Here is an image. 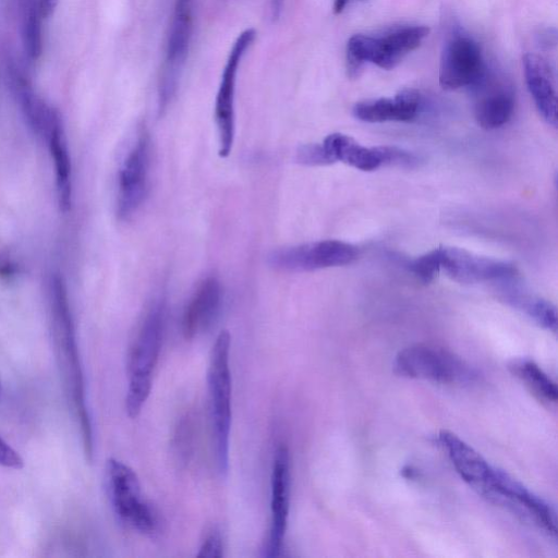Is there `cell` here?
Listing matches in <instances>:
<instances>
[{"label":"cell","mask_w":558,"mask_h":558,"mask_svg":"<svg viewBox=\"0 0 558 558\" xmlns=\"http://www.w3.org/2000/svg\"><path fill=\"white\" fill-rule=\"evenodd\" d=\"M163 325L165 307L157 303L145 315L130 347L129 387L125 397V409L130 417L140 414L150 393L153 373L161 349Z\"/></svg>","instance_id":"obj_1"},{"label":"cell","mask_w":558,"mask_h":558,"mask_svg":"<svg viewBox=\"0 0 558 558\" xmlns=\"http://www.w3.org/2000/svg\"><path fill=\"white\" fill-rule=\"evenodd\" d=\"M438 440L460 477L483 495L494 476L496 468L492 466L476 450L451 432L440 430Z\"/></svg>","instance_id":"obj_14"},{"label":"cell","mask_w":558,"mask_h":558,"mask_svg":"<svg viewBox=\"0 0 558 558\" xmlns=\"http://www.w3.org/2000/svg\"><path fill=\"white\" fill-rule=\"evenodd\" d=\"M359 256L355 245L340 240H322L274 251L271 266L288 271H312L344 266Z\"/></svg>","instance_id":"obj_7"},{"label":"cell","mask_w":558,"mask_h":558,"mask_svg":"<svg viewBox=\"0 0 558 558\" xmlns=\"http://www.w3.org/2000/svg\"><path fill=\"white\" fill-rule=\"evenodd\" d=\"M290 456L286 445L277 447L271 470V524L266 546L267 557L280 554L289 513Z\"/></svg>","instance_id":"obj_13"},{"label":"cell","mask_w":558,"mask_h":558,"mask_svg":"<svg viewBox=\"0 0 558 558\" xmlns=\"http://www.w3.org/2000/svg\"><path fill=\"white\" fill-rule=\"evenodd\" d=\"M0 397H1V381H0Z\"/></svg>","instance_id":"obj_32"},{"label":"cell","mask_w":558,"mask_h":558,"mask_svg":"<svg viewBox=\"0 0 558 558\" xmlns=\"http://www.w3.org/2000/svg\"><path fill=\"white\" fill-rule=\"evenodd\" d=\"M420 108V94L414 89H403L393 98L360 101L354 105L353 114L356 119L369 123L409 122L416 118Z\"/></svg>","instance_id":"obj_16"},{"label":"cell","mask_w":558,"mask_h":558,"mask_svg":"<svg viewBox=\"0 0 558 558\" xmlns=\"http://www.w3.org/2000/svg\"><path fill=\"white\" fill-rule=\"evenodd\" d=\"M486 75L481 47L471 37L457 33L444 46L439 64V85L454 90L476 86Z\"/></svg>","instance_id":"obj_10"},{"label":"cell","mask_w":558,"mask_h":558,"mask_svg":"<svg viewBox=\"0 0 558 558\" xmlns=\"http://www.w3.org/2000/svg\"><path fill=\"white\" fill-rule=\"evenodd\" d=\"M193 32V1L175 0L167 37L165 59L158 85L159 110L162 111L177 92Z\"/></svg>","instance_id":"obj_6"},{"label":"cell","mask_w":558,"mask_h":558,"mask_svg":"<svg viewBox=\"0 0 558 558\" xmlns=\"http://www.w3.org/2000/svg\"><path fill=\"white\" fill-rule=\"evenodd\" d=\"M10 80L21 110L29 126L41 136H47L60 114L48 106L34 90L27 76L19 68L10 69Z\"/></svg>","instance_id":"obj_18"},{"label":"cell","mask_w":558,"mask_h":558,"mask_svg":"<svg viewBox=\"0 0 558 558\" xmlns=\"http://www.w3.org/2000/svg\"><path fill=\"white\" fill-rule=\"evenodd\" d=\"M440 271L459 283L502 281L517 276L505 260L482 256L457 246H439Z\"/></svg>","instance_id":"obj_12"},{"label":"cell","mask_w":558,"mask_h":558,"mask_svg":"<svg viewBox=\"0 0 558 558\" xmlns=\"http://www.w3.org/2000/svg\"><path fill=\"white\" fill-rule=\"evenodd\" d=\"M509 368L541 401L557 402L558 390L555 381L534 361L513 360Z\"/></svg>","instance_id":"obj_23"},{"label":"cell","mask_w":558,"mask_h":558,"mask_svg":"<svg viewBox=\"0 0 558 558\" xmlns=\"http://www.w3.org/2000/svg\"><path fill=\"white\" fill-rule=\"evenodd\" d=\"M474 87L482 90L474 108L478 125L485 130H493L506 124L514 110L512 90L501 84L487 87L485 77Z\"/></svg>","instance_id":"obj_19"},{"label":"cell","mask_w":558,"mask_h":558,"mask_svg":"<svg viewBox=\"0 0 558 558\" xmlns=\"http://www.w3.org/2000/svg\"><path fill=\"white\" fill-rule=\"evenodd\" d=\"M149 160V136L142 130L119 170L117 215L120 219H128L142 205L148 186Z\"/></svg>","instance_id":"obj_11"},{"label":"cell","mask_w":558,"mask_h":558,"mask_svg":"<svg viewBox=\"0 0 558 558\" xmlns=\"http://www.w3.org/2000/svg\"><path fill=\"white\" fill-rule=\"evenodd\" d=\"M254 28L244 29L228 54L215 101V121L219 136V156L227 157L234 140V97L239 65L255 40Z\"/></svg>","instance_id":"obj_8"},{"label":"cell","mask_w":558,"mask_h":558,"mask_svg":"<svg viewBox=\"0 0 558 558\" xmlns=\"http://www.w3.org/2000/svg\"><path fill=\"white\" fill-rule=\"evenodd\" d=\"M222 298L220 282L208 277L204 279L186 304L181 323L184 338L193 339L215 319Z\"/></svg>","instance_id":"obj_17"},{"label":"cell","mask_w":558,"mask_h":558,"mask_svg":"<svg viewBox=\"0 0 558 558\" xmlns=\"http://www.w3.org/2000/svg\"><path fill=\"white\" fill-rule=\"evenodd\" d=\"M22 39L26 53L37 60L43 51L41 13L38 0H20Z\"/></svg>","instance_id":"obj_24"},{"label":"cell","mask_w":558,"mask_h":558,"mask_svg":"<svg viewBox=\"0 0 558 558\" xmlns=\"http://www.w3.org/2000/svg\"><path fill=\"white\" fill-rule=\"evenodd\" d=\"M222 551L223 544L220 531L215 526L208 527L201 541L197 557L220 558L223 555Z\"/></svg>","instance_id":"obj_27"},{"label":"cell","mask_w":558,"mask_h":558,"mask_svg":"<svg viewBox=\"0 0 558 558\" xmlns=\"http://www.w3.org/2000/svg\"><path fill=\"white\" fill-rule=\"evenodd\" d=\"M523 71L527 89L542 118L557 126V92L553 71L547 60L535 53L523 56Z\"/></svg>","instance_id":"obj_15"},{"label":"cell","mask_w":558,"mask_h":558,"mask_svg":"<svg viewBox=\"0 0 558 558\" xmlns=\"http://www.w3.org/2000/svg\"><path fill=\"white\" fill-rule=\"evenodd\" d=\"M14 265L10 262H2L0 263V275L8 277L12 274H14Z\"/></svg>","instance_id":"obj_30"},{"label":"cell","mask_w":558,"mask_h":558,"mask_svg":"<svg viewBox=\"0 0 558 558\" xmlns=\"http://www.w3.org/2000/svg\"><path fill=\"white\" fill-rule=\"evenodd\" d=\"M0 465L8 469H22L24 460L8 442L0 437Z\"/></svg>","instance_id":"obj_29"},{"label":"cell","mask_w":558,"mask_h":558,"mask_svg":"<svg viewBox=\"0 0 558 558\" xmlns=\"http://www.w3.org/2000/svg\"><path fill=\"white\" fill-rule=\"evenodd\" d=\"M502 300L530 316L543 328L556 332L557 310L549 301L515 284L502 289Z\"/></svg>","instance_id":"obj_22"},{"label":"cell","mask_w":558,"mask_h":558,"mask_svg":"<svg viewBox=\"0 0 558 558\" xmlns=\"http://www.w3.org/2000/svg\"><path fill=\"white\" fill-rule=\"evenodd\" d=\"M54 166L57 197L60 210L66 213L72 205V168L61 118L46 136Z\"/></svg>","instance_id":"obj_21"},{"label":"cell","mask_w":558,"mask_h":558,"mask_svg":"<svg viewBox=\"0 0 558 558\" xmlns=\"http://www.w3.org/2000/svg\"><path fill=\"white\" fill-rule=\"evenodd\" d=\"M230 344L229 331L221 330L210 350L207 372L215 458L221 474L227 473L229 461L231 427Z\"/></svg>","instance_id":"obj_2"},{"label":"cell","mask_w":558,"mask_h":558,"mask_svg":"<svg viewBox=\"0 0 558 558\" xmlns=\"http://www.w3.org/2000/svg\"><path fill=\"white\" fill-rule=\"evenodd\" d=\"M484 497L532 521L548 534L556 535L557 520L553 508L506 472L495 470Z\"/></svg>","instance_id":"obj_9"},{"label":"cell","mask_w":558,"mask_h":558,"mask_svg":"<svg viewBox=\"0 0 558 558\" xmlns=\"http://www.w3.org/2000/svg\"><path fill=\"white\" fill-rule=\"evenodd\" d=\"M350 0H333L332 10L335 14H340Z\"/></svg>","instance_id":"obj_31"},{"label":"cell","mask_w":558,"mask_h":558,"mask_svg":"<svg viewBox=\"0 0 558 558\" xmlns=\"http://www.w3.org/2000/svg\"><path fill=\"white\" fill-rule=\"evenodd\" d=\"M428 33V27L413 25L395 28L383 36L353 35L345 50L348 75L359 76L365 62H372L384 70L393 69L422 44Z\"/></svg>","instance_id":"obj_3"},{"label":"cell","mask_w":558,"mask_h":558,"mask_svg":"<svg viewBox=\"0 0 558 558\" xmlns=\"http://www.w3.org/2000/svg\"><path fill=\"white\" fill-rule=\"evenodd\" d=\"M109 497L117 515L133 529L154 533L159 525L155 509L143 498L136 473L128 464L109 459L106 465Z\"/></svg>","instance_id":"obj_4"},{"label":"cell","mask_w":558,"mask_h":558,"mask_svg":"<svg viewBox=\"0 0 558 558\" xmlns=\"http://www.w3.org/2000/svg\"><path fill=\"white\" fill-rule=\"evenodd\" d=\"M393 366L400 376L439 384L462 383L472 376L468 365L459 357L425 344H414L399 351Z\"/></svg>","instance_id":"obj_5"},{"label":"cell","mask_w":558,"mask_h":558,"mask_svg":"<svg viewBox=\"0 0 558 558\" xmlns=\"http://www.w3.org/2000/svg\"><path fill=\"white\" fill-rule=\"evenodd\" d=\"M381 167H405L412 168L418 163V158L409 150L399 148L397 146H378Z\"/></svg>","instance_id":"obj_26"},{"label":"cell","mask_w":558,"mask_h":558,"mask_svg":"<svg viewBox=\"0 0 558 558\" xmlns=\"http://www.w3.org/2000/svg\"><path fill=\"white\" fill-rule=\"evenodd\" d=\"M323 146L332 163L341 161L362 171L381 167L378 146H363L349 135L331 133L325 137Z\"/></svg>","instance_id":"obj_20"},{"label":"cell","mask_w":558,"mask_h":558,"mask_svg":"<svg viewBox=\"0 0 558 558\" xmlns=\"http://www.w3.org/2000/svg\"><path fill=\"white\" fill-rule=\"evenodd\" d=\"M410 270L423 283H429L440 272L439 247H436L413 259Z\"/></svg>","instance_id":"obj_25"},{"label":"cell","mask_w":558,"mask_h":558,"mask_svg":"<svg viewBox=\"0 0 558 558\" xmlns=\"http://www.w3.org/2000/svg\"><path fill=\"white\" fill-rule=\"evenodd\" d=\"M296 160L307 166H326L332 163L323 144L302 145L296 153Z\"/></svg>","instance_id":"obj_28"}]
</instances>
